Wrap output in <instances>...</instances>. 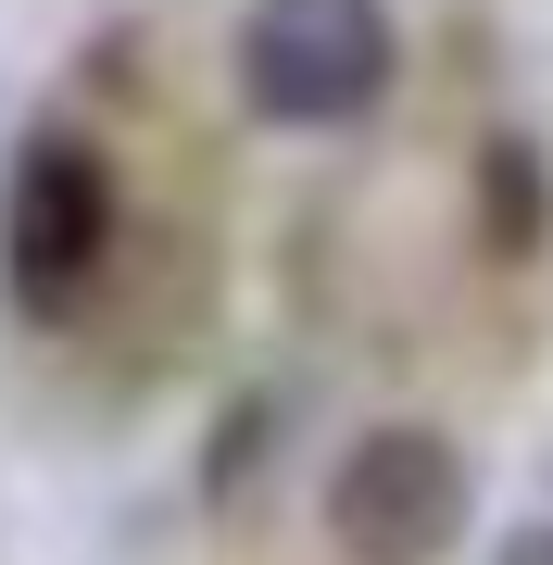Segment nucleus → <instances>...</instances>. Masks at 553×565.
I'll return each instance as SVG.
<instances>
[{"label":"nucleus","mask_w":553,"mask_h":565,"mask_svg":"<svg viewBox=\"0 0 553 565\" xmlns=\"http://www.w3.org/2000/svg\"><path fill=\"white\" fill-rule=\"evenodd\" d=\"M403 39L390 0H252L240 13V102L265 126H352L390 102Z\"/></svg>","instance_id":"obj_1"},{"label":"nucleus","mask_w":553,"mask_h":565,"mask_svg":"<svg viewBox=\"0 0 553 565\" xmlns=\"http://www.w3.org/2000/svg\"><path fill=\"white\" fill-rule=\"evenodd\" d=\"M466 515H478V478L440 427H352V452L328 465L340 565H453Z\"/></svg>","instance_id":"obj_2"},{"label":"nucleus","mask_w":553,"mask_h":565,"mask_svg":"<svg viewBox=\"0 0 553 565\" xmlns=\"http://www.w3.org/2000/svg\"><path fill=\"white\" fill-rule=\"evenodd\" d=\"M102 264H114V163L76 126H39L0 177V277L25 315H63Z\"/></svg>","instance_id":"obj_3"},{"label":"nucleus","mask_w":553,"mask_h":565,"mask_svg":"<svg viewBox=\"0 0 553 565\" xmlns=\"http://www.w3.org/2000/svg\"><path fill=\"white\" fill-rule=\"evenodd\" d=\"M491 239H503V252L541 239V163L515 151V139H491Z\"/></svg>","instance_id":"obj_4"},{"label":"nucleus","mask_w":553,"mask_h":565,"mask_svg":"<svg viewBox=\"0 0 553 565\" xmlns=\"http://www.w3.org/2000/svg\"><path fill=\"white\" fill-rule=\"evenodd\" d=\"M491 565H553V527H515V541H503Z\"/></svg>","instance_id":"obj_5"}]
</instances>
